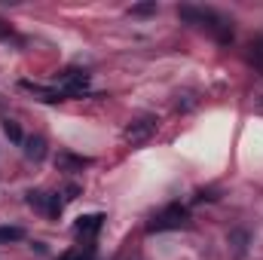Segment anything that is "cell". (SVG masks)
<instances>
[{"mask_svg":"<svg viewBox=\"0 0 263 260\" xmlns=\"http://www.w3.org/2000/svg\"><path fill=\"white\" fill-rule=\"evenodd\" d=\"M178 15L187 25H196L202 31H208L217 43H233V22L227 15H220L217 9H205V6H178Z\"/></svg>","mask_w":263,"mask_h":260,"instance_id":"obj_1","label":"cell"},{"mask_svg":"<svg viewBox=\"0 0 263 260\" xmlns=\"http://www.w3.org/2000/svg\"><path fill=\"white\" fill-rule=\"evenodd\" d=\"M187 224V208L184 205H168L162 214H156L147 224V233H165V230H181Z\"/></svg>","mask_w":263,"mask_h":260,"instance_id":"obj_2","label":"cell"},{"mask_svg":"<svg viewBox=\"0 0 263 260\" xmlns=\"http://www.w3.org/2000/svg\"><path fill=\"white\" fill-rule=\"evenodd\" d=\"M86 89H89V77H86L83 70H65V73H62V95L77 98V95H83Z\"/></svg>","mask_w":263,"mask_h":260,"instance_id":"obj_3","label":"cell"},{"mask_svg":"<svg viewBox=\"0 0 263 260\" xmlns=\"http://www.w3.org/2000/svg\"><path fill=\"white\" fill-rule=\"evenodd\" d=\"M153 132H156V117H141V120L129 123V129H126V141H129V144H141V141H147Z\"/></svg>","mask_w":263,"mask_h":260,"instance_id":"obj_4","label":"cell"},{"mask_svg":"<svg viewBox=\"0 0 263 260\" xmlns=\"http://www.w3.org/2000/svg\"><path fill=\"white\" fill-rule=\"evenodd\" d=\"M101 224H104L101 214H83V217L77 220V233H80V236H95V233L101 230Z\"/></svg>","mask_w":263,"mask_h":260,"instance_id":"obj_5","label":"cell"},{"mask_svg":"<svg viewBox=\"0 0 263 260\" xmlns=\"http://www.w3.org/2000/svg\"><path fill=\"white\" fill-rule=\"evenodd\" d=\"M25 153H28V159H43V156H46V141H43L40 135L28 138V141H25Z\"/></svg>","mask_w":263,"mask_h":260,"instance_id":"obj_6","label":"cell"},{"mask_svg":"<svg viewBox=\"0 0 263 260\" xmlns=\"http://www.w3.org/2000/svg\"><path fill=\"white\" fill-rule=\"evenodd\" d=\"M92 159H86V156H70V153H62L59 156V165H65V169H86Z\"/></svg>","mask_w":263,"mask_h":260,"instance_id":"obj_7","label":"cell"},{"mask_svg":"<svg viewBox=\"0 0 263 260\" xmlns=\"http://www.w3.org/2000/svg\"><path fill=\"white\" fill-rule=\"evenodd\" d=\"M18 239H25L22 227H0V242H18Z\"/></svg>","mask_w":263,"mask_h":260,"instance_id":"obj_8","label":"cell"},{"mask_svg":"<svg viewBox=\"0 0 263 260\" xmlns=\"http://www.w3.org/2000/svg\"><path fill=\"white\" fill-rule=\"evenodd\" d=\"M3 132H6V138L15 141V144L25 141V138H22V129H18V123H12V120H3Z\"/></svg>","mask_w":263,"mask_h":260,"instance_id":"obj_9","label":"cell"},{"mask_svg":"<svg viewBox=\"0 0 263 260\" xmlns=\"http://www.w3.org/2000/svg\"><path fill=\"white\" fill-rule=\"evenodd\" d=\"M43 208H46L49 217H59V214H62V199H59V196H46V205H43Z\"/></svg>","mask_w":263,"mask_h":260,"instance_id":"obj_10","label":"cell"},{"mask_svg":"<svg viewBox=\"0 0 263 260\" xmlns=\"http://www.w3.org/2000/svg\"><path fill=\"white\" fill-rule=\"evenodd\" d=\"M178 110H190V107H196V95L193 92H184V95H178Z\"/></svg>","mask_w":263,"mask_h":260,"instance_id":"obj_11","label":"cell"},{"mask_svg":"<svg viewBox=\"0 0 263 260\" xmlns=\"http://www.w3.org/2000/svg\"><path fill=\"white\" fill-rule=\"evenodd\" d=\"M251 59H254V65H257V67L263 70V37L251 43Z\"/></svg>","mask_w":263,"mask_h":260,"instance_id":"obj_12","label":"cell"},{"mask_svg":"<svg viewBox=\"0 0 263 260\" xmlns=\"http://www.w3.org/2000/svg\"><path fill=\"white\" fill-rule=\"evenodd\" d=\"M150 12H156V3H138V6H132V15H150Z\"/></svg>","mask_w":263,"mask_h":260,"instance_id":"obj_13","label":"cell"},{"mask_svg":"<svg viewBox=\"0 0 263 260\" xmlns=\"http://www.w3.org/2000/svg\"><path fill=\"white\" fill-rule=\"evenodd\" d=\"M28 205L43 208V205H46V193H28Z\"/></svg>","mask_w":263,"mask_h":260,"instance_id":"obj_14","label":"cell"}]
</instances>
